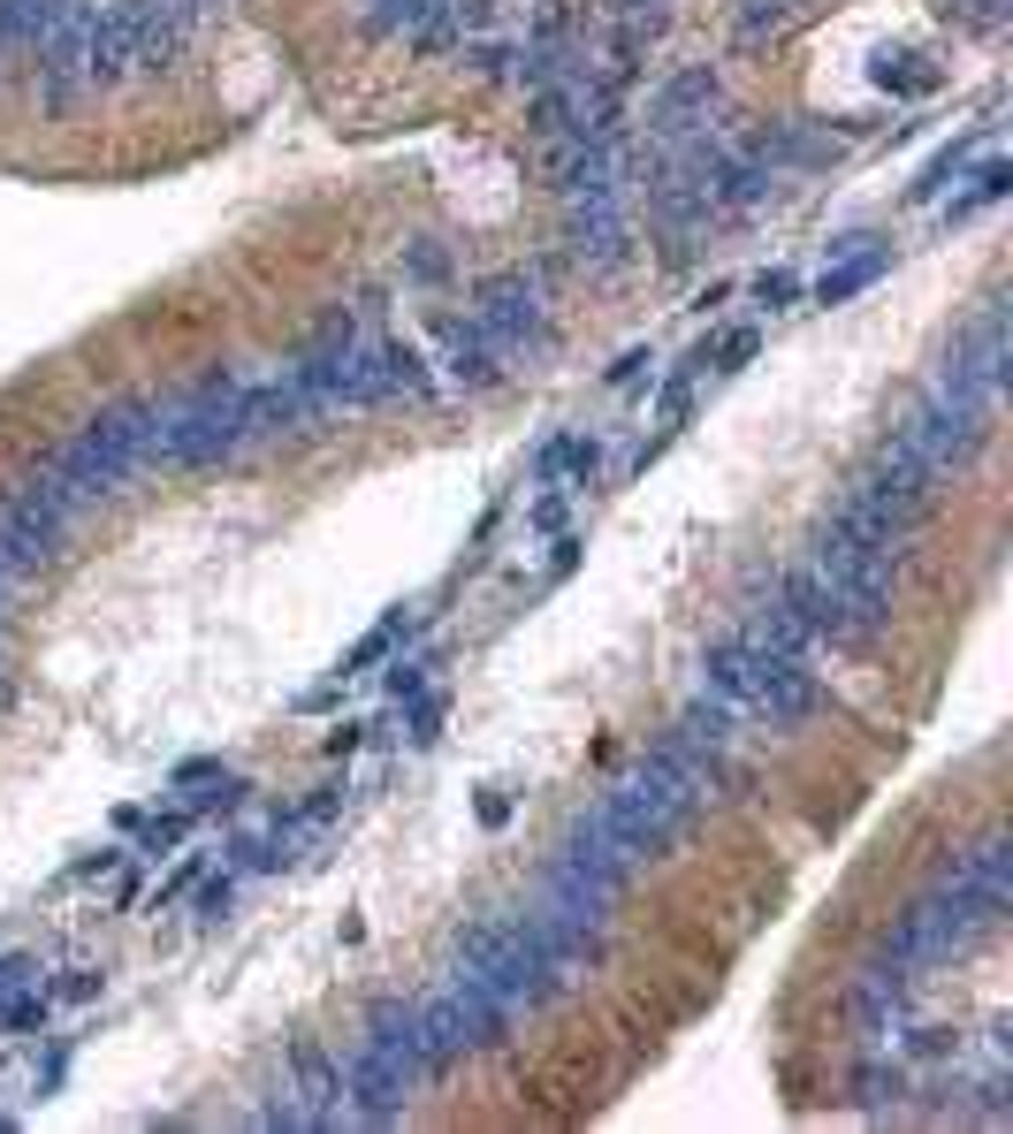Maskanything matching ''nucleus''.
Instances as JSON below:
<instances>
[{
  "mask_svg": "<svg viewBox=\"0 0 1013 1134\" xmlns=\"http://www.w3.org/2000/svg\"><path fill=\"white\" fill-rule=\"evenodd\" d=\"M755 298H762V305H778V298H793V275H762V282H755Z\"/></svg>",
  "mask_w": 1013,
  "mask_h": 1134,
  "instance_id": "1",
  "label": "nucleus"
}]
</instances>
